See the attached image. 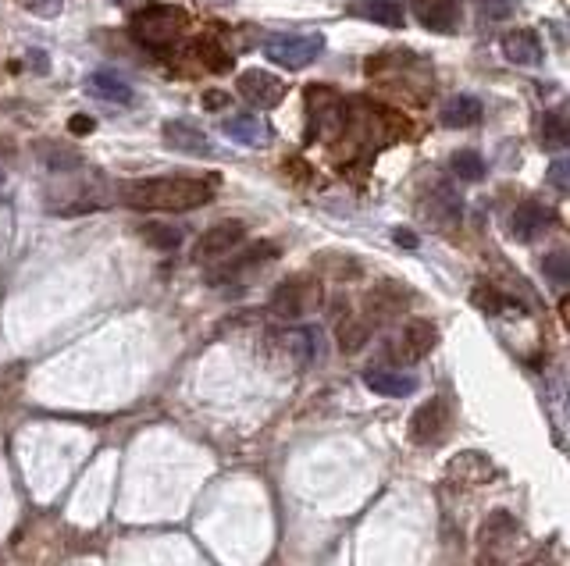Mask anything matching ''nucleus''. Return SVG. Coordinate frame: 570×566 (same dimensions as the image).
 <instances>
[{"label": "nucleus", "instance_id": "nucleus-1", "mask_svg": "<svg viewBox=\"0 0 570 566\" xmlns=\"http://www.w3.org/2000/svg\"><path fill=\"white\" fill-rule=\"evenodd\" d=\"M221 178L218 175H157V178H136L122 189V200L132 211H161L179 214L196 211L214 200Z\"/></svg>", "mask_w": 570, "mask_h": 566}, {"label": "nucleus", "instance_id": "nucleus-2", "mask_svg": "<svg viewBox=\"0 0 570 566\" xmlns=\"http://www.w3.org/2000/svg\"><path fill=\"white\" fill-rule=\"evenodd\" d=\"M318 303H321V282L318 275H307V271L282 278L275 285V292H271V314L285 317V321H300Z\"/></svg>", "mask_w": 570, "mask_h": 566}, {"label": "nucleus", "instance_id": "nucleus-3", "mask_svg": "<svg viewBox=\"0 0 570 566\" xmlns=\"http://www.w3.org/2000/svg\"><path fill=\"white\" fill-rule=\"evenodd\" d=\"M321 54H325V36L321 33H282L264 40V57H268L271 65L289 68V72H300V68L314 65Z\"/></svg>", "mask_w": 570, "mask_h": 566}, {"label": "nucleus", "instance_id": "nucleus-4", "mask_svg": "<svg viewBox=\"0 0 570 566\" xmlns=\"http://www.w3.org/2000/svg\"><path fill=\"white\" fill-rule=\"evenodd\" d=\"M186 29V11L171 8V4H150L132 18V33L136 40H143L147 47H171Z\"/></svg>", "mask_w": 570, "mask_h": 566}, {"label": "nucleus", "instance_id": "nucleus-5", "mask_svg": "<svg viewBox=\"0 0 570 566\" xmlns=\"http://www.w3.org/2000/svg\"><path fill=\"white\" fill-rule=\"evenodd\" d=\"M271 260H278V246L275 243H246V246H236V250L228 253L225 264H218L207 275V285H228V282H239V278H246L250 271H257V267L271 264Z\"/></svg>", "mask_w": 570, "mask_h": 566}, {"label": "nucleus", "instance_id": "nucleus-6", "mask_svg": "<svg viewBox=\"0 0 570 566\" xmlns=\"http://www.w3.org/2000/svg\"><path fill=\"white\" fill-rule=\"evenodd\" d=\"M449 424H453V410H449V403L442 396L428 399V403H421L414 413H410V442L414 445H435L442 435L449 431Z\"/></svg>", "mask_w": 570, "mask_h": 566}, {"label": "nucleus", "instance_id": "nucleus-7", "mask_svg": "<svg viewBox=\"0 0 570 566\" xmlns=\"http://www.w3.org/2000/svg\"><path fill=\"white\" fill-rule=\"evenodd\" d=\"M246 243V225L243 221H218V225L207 228L200 239H196L193 246V260H200V264H207V260H221L228 257V253L236 250V246Z\"/></svg>", "mask_w": 570, "mask_h": 566}, {"label": "nucleus", "instance_id": "nucleus-8", "mask_svg": "<svg viewBox=\"0 0 570 566\" xmlns=\"http://www.w3.org/2000/svg\"><path fill=\"white\" fill-rule=\"evenodd\" d=\"M435 346H439V328H435V321H428V317H410L396 339V356L403 364H417V360H424Z\"/></svg>", "mask_w": 570, "mask_h": 566}, {"label": "nucleus", "instance_id": "nucleus-9", "mask_svg": "<svg viewBox=\"0 0 570 566\" xmlns=\"http://www.w3.org/2000/svg\"><path fill=\"white\" fill-rule=\"evenodd\" d=\"M236 93L246 97L253 107H261V111H271L285 100V82L275 79L271 72H261V68H250L236 79Z\"/></svg>", "mask_w": 570, "mask_h": 566}, {"label": "nucleus", "instance_id": "nucleus-10", "mask_svg": "<svg viewBox=\"0 0 570 566\" xmlns=\"http://www.w3.org/2000/svg\"><path fill=\"white\" fill-rule=\"evenodd\" d=\"M161 136H164V143H168L171 150H179V154H189V157H211L214 154L211 136H207L200 125L186 122V118H171V122H164Z\"/></svg>", "mask_w": 570, "mask_h": 566}, {"label": "nucleus", "instance_id": "nucleus-11", "mask_svg": "<svg viewBox=\"0 0 570 566\" xmlns=\"http://www.w3.org/2000/svg\"><path fill=\"white\" fill-rule=\"evenodd\" d=\"M410 11H414L417 22L428 29V33H453L456 22H460V4L456 0H410Z\"/></svg>", "mask_w": 570, "mask_h": 566}, {"label": "nucleus", "instance_id": "nucleus-12", "mask_svg": "<svg viewBox=\"0 0 570 566\" xmlns=\"http://www.w3.org/2000/svg\"><path fill=\"white\" fill-rule=\"evenodd\" d=\"M407 300H410V289H407V285L382 282L378 289L367 292V314H364V317H367V321L382 324V321H389V317L403 314Z\"/></svg>", "mask_w": 570, "mask_h": 566}, {"label": "nucleus", "instance_id": "nucleus-13", "mask_svg": "<svg viewBox=\"0 0 570 566\" xmlns=\"http://www.w3.org/2000/svg\"><path fill=\"white\" fill-rule=\"evenodd\" d=\"M364 385L375 392V396H385V399H403V396H410V392H417L414 374L392 371V367H367Z\"/></svg>", "mask_w": 570, "mask_h": 566}, {"label": "nucleus", "instance_id": "nucleus-14", "mask_svg": "<svg viewBox=\"0 0 570 566\" xmlns=\"http://www.w3.org/2000/svg\"><path fill=\"white\" fill-rule=\"evenodd\" d=\"M503 57L510 61V65L535 68V65H542L546 47H542L538 33H531V29H517V33H506L503 36Z\"/></svg>", "mask_w": 570, "mask_h": 566}, {"label": "nucleus", "instance_id": "nucleus-15", "mask_svg": "<svg viewBox=\"0 0 570 566\" xmlns=\"http://www.w3.org/2000/svg\"><path fill=\"white\" fill-rule=\"evenodd\" d=\"M549 225H553V211H549L546 203H535V200L521 203V207L513 211V218H510L513 235H517L521 243H531V239H538V235L546 232Z\"/></svg>", "mask_w": 570, "mask_h": 566}, {"label": "nucleus", "instance_id": "nucleus-16", "mask_svg": "<svg viewBox=\"0 0 570 566\" xmlns=\"http://www.w3.org/2000/svg\"><path fill=\"white\" fill-rule=\"evenodd\" d=\"M350 15L367 18V22H375V25H385V29H399V25L407 22V11H403L399 0H353Z\"/></svg>", "mask_w": 570, "mask_h": 566}, {"label": "nucleus", "instance_id": "nucleus-17", "mask_svg": "<svg viewBox=\"0 0 570 566\" xmlns=\"http://www.w3.org/2000/svg\"><path fill=\"white\" fill-rule=\"evenodd\" d=\"M439 122L446 129H471V125L481 122V100L471 97V93H456V97H449L442 104Z\"/></svg>", "mask_w": 570, "mask_h": 566}, {"label": "nucleus", "instance_id": "nucleus-18", "mask_svg": "<svg viewBox=\"0 0 570 566\" xmlns=\"http://www.w3.org/2000/svg\"><path fill=\"white\" fill-rule=\"evenodd\" d=\"M367 342H371V321H367V317H357V314L339 317V324H335V346H339L342 353L346 356L360 353Z\"/></svg>", "mask_w": 570, "mask_h": 566}, {"label": "nucleus", "instance_id": "nucleus-19", "mask_svg": "<svg viewBox=\"0 0 570 566\" xmlns=\"http://www.w3.org/2000/svg\"><path fill=\"white\" fill-rule=\"evenodd\" d=\"M221 132H225L232 143H243V146H257L268 139V125L261 118H253V114H232L228 122H221Z\"/></svg>", "mask_w": 570, "mask_h": 566}, {"label": "nucleus", "instance_id": "nucleus-20", "mask_svg": "<svg viewBox=\"0 0 570 566\" xmlns=\"http://www.w3.org/2000/svg\"><path fill=\"white\" fill-rule=\"evenodd\" d=\"M86 86H90L100 100H111V104H132V97H136L132 86L118 72H93L90 79H86Z\"/></svg>", "mask_w": 570, "mask_h": 566}, {"label": "nucleus", "instance_id": "nucleus-21", "mask_svg": "<svg viewBox=\"0 0 570 566\" xmlns=\"http://www.w3.org/2000/svg\"><path fill=\"white\" fill-rule=\"evenodd\" d=\"M449 478L453 481H474V485H481V481L492 478V463L485 460L481 453H460L449 460Z\"/></svg>", "mask_w": 570, "mask_h": 566}, {"label": "nucleus", "instance_id": "nucleus-22", "mask_svg": "<svg viewBox=\"0 0 570 566\" xmlns=\"http://www.w3.org/2000/svg\"><path fill=\"white\" fill-rule=\"evenodd\" d=\"M143 235V243L154 246V250H175L182 243V232L175 225H164V221H147V225L139 228Z\"/></svg>", "mask_w": 570, "mask_h": 566}, {"label": "nucleus", "instance_id": "nucleus-23", "mask_svg": "<svg viewBox=\"0 0 570 566\" xmlns=\"http://www.w3.org/2000/svg\"><path fill=\"white\" fill-rule=\"evenodd\" d=\"M449 171H453L460 182H481V178H485V161H481L478 150H456L453 161H449Z\"/></svg>", "mask_w": 570, "mask_h": 566}, {"label": "nucleus", "instance_id": "nucleus-24", "mask_svg": "<svg viewBox=\"0 0 570 566\" xmlns=\"http://www.w3.org/2000/svg\"><path fill=\"white\" fill-rule=\"evenodd\" d=\"M517 531V520L510 513H492L485 524H481V545H506Z\"/></svg>", "mask_w": 570, "mask_h": 566}, {"label": "nucleus", "instance_id": "nucleus-25", "mask_svg": "<svg viewBox=\"0 0 570 566\" xmlns=\"http://www.w3.org/2000/svg\"><path fill=\"white\" fill-rule=\"evenodd\" d=\"M570 139V129H567V118H563V111H553V114H542V143L549 146V150H563Z\"/></svg>", "mask_w": 570, "mask_h": 566}, {"label": "nucleus", "instance_id": "nucleus-26", "mask_svg": "<svg viewBox=\"0 0 570 566\" xmlns=\"http://www.w3.org/2000/svg\"><path fill=\"white\" fill-rule=\"evenodd\" d=\"M193 54L204 61L211 72H228V65H232V57L225 54V50L218 47V43L211 40V36H200V40L193 43Z\"/></svg>", "mask_w": 570, "mask_h": 566}, {"label": "nucleus", "instance_id": "nucleus-27", "mask_svg": "<svg viewBox=\"0 0 570 566\" xmlns=\"http://www.w3.org/2000/svg\"><path fill=\"white\" fill-rule=\"evenodd\" d=\"M542 271H546V278L556 285V289H567V275H570V267H567V250H553L546 260H542Z\"/></svg>", "mask_w": 570, "mask_h": 566}, {"label": "nucleus", "instance_id": "nucleus-28", "mask_svg": "<svg viewBox=\"0 0 570 566\" xmlns=\"http://www.w3.org/2000/svg\"><path fill=\"white\" fill-rule=\"evenodd\" d=\"M503 296H499L496 289H485V285H478L474 289V307H481V310H489V314H496V310H503Z\"/></svg>", "mask_w": 570, "mask_h": 566}, {"label": "nucleus", "instance_id": "nucleus-29", "mask_svg": "<svg viewBox=\"0 0 570 566\" xmlns=\"http://www.w3.org/2000/svg\"><path fill=\"white\" fill-rule=\"evenodd\" d=\"M513 8H517V0H481V15L499 22V18H510Z\"/></svg>", "mask_w": 570, "mask_h": 566}, {"label": "nucleus", "instance_id": "nucleus-30", "mask_svg": "<svg viewBox=\"0 0 570 566\" xmlns=\"http://www.w3.org/2000/svg\"><path fill=\"white\" fill-rule=\"evenodd\" d=\"M546 178H549V186H553L556 193H567V161L560 157V161L549 164V175Z\"/></svg>", "mask_w": 570, "mask_h": 566}, {"label": "nucleus", "instance_id": "nucleus-31", "mask_svg": "<svg viewBox=\"0 0 570 566\" xmlns=\"http://www.w3.org/2000/svg\"><path fill=\"white\" fill-rule=\"evenodd\" d=\"M68 129H72L75 136H86V132H93V129H97V122H93L90 114H75L72 122H68Z\"/></svg>", "mask_w": 570, "mask_h": 566}, {"label": "nucleus", "instance_id": "nucleus-32", "mask_svg": "<svg viewBox=\"0 0 570 566\" xmlns=\"http://www.w3.org/2000/svg\"><path fill=\"white\" fill-rule=\"evenodd\" d=\"M228 100H232V97H228V93H221V89H207V93H204V107H207V111H221Z\"/></svg>", "mask_w": 570, "mask_h": 566}, {"label": "nucleus", "instance_id": "nucleus-33", "mask_svg": "<svg viewBox=\"0 0 570 566\" xmlns=\"http://www.w3.org/2000/svg\"><path fill=\"white\" fill-rule=\"evenodd\" d=\"M396 243L399 246H410V250H414L417 239H414V232H407V228H396Z\"/></svg>", "mask_w": 570, "mask_h": 566}, {"label": "nucleus", "instance_id": "nucleus-34", "mask_svg": "<svg viewBox=\"0 0 570 566\" xmlns=\"http://www.w3.org/2000/svg\"><path fill=\"white\" fill-rule=\"evenodd\" d=\"M531 566H535V563H531Z\"/></svg>", "mask_w": 570, "mask_h": 566}]
</instances>
